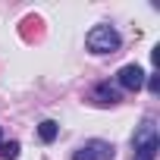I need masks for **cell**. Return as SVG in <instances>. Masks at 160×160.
Returning a JSON list of instances; mask_svg holds the SVG:
<instances>
[{
    "label": "cell",
    "instance_id": "6da1fadb",
    "mask_svg": "<svg viewBox=\"0 0 160 160\" xmlns=\"http://www.w3.org/2000/svg\"><path fill=\"white\" fill-rule=\"evenodd\" d=\"M132 148H135V157L132 160H157V151H160V135H157V122L148 116L135 135H132Z\"/></svg>",
    "mask_w": 160,
    "mask_h": 160
},
{
    "label": "cell",
    "instance_id": "7a4b0ae2",
    "mask_svg": "<svg viewBox=\"0 0 160 160\" xmlns=\"http://www.w3.org/2000/svg\"><path fill=\"white\" fill-rule=\"evenodd\" d=\"M85 47L98 57H107V53H116L122 47V38L113 25H94L88 35H85Z\"/></svg>",
    "mask_w": 160,
    "mask_h": 160
},
{
    "label": "cell",
    "instance_id": "3957f363",
    "mask_svg": "<svg viewBox=\"0 0 160 160\" xmlns=\"http://www.w3.org/2000/svg\"><path fill=\"white\" fill-rule=\"evenodd\" d=\"M113 157H116V148L101 138H91L72 151V160H113Z\"/></svg>",
    "mask_w": 160,
    "mask_h": 160
},
{
    "label": "cell",
    "instance_id": "277c9868",
    "mask_svg": "<svg viewBox=\"0 0 160 160\" xmlns=\"http://www.w3.org/2000/svg\"><path fill=\"white\" fill-rule=\"evenodd\" d=\"M144 69L138 66V63H129V66H122L119 69V75H116V82H119V88H126V91H141L144 88Z\"/></svg>",
    "mask_w": 160,
    "mask_h": 160
},
{
    "label": "cell",
    "instance_id": "5b68a950",
    "mask_svg": "<svg viewBox=\"0 0 160 160\" xmlns=\"http://www.w3.org/2000/svg\"><path fill=\"white\" fill-rule=\"evenodd\" d=\"M91 98H94L101 107H113V104H119V88H113L110 82H101V85H94Z\"/></svg>",
    "mask_w": 160,
    "mask_h": 160
},
{
    "label": "cell",
    "instance_id": "8992f818",
    "mask_svg": "<svg viewBox=\"0 0 160 160\" xmlns=\"http://www.w3.org/2000/svg\"><path fill=\"white\" fill-rule=\"evenodd\" d=\"M57 132H60V126H57L53 119H44V122L38 126V135H41V141H44V144H50V141L57 138Z\"/></svg>",
    "mask_w": 160,
    "mask_h": 160
},
{
    "label": "cell",
    "instance_id": "52a82bcc",
    "mask_svg": "<svg viewBox=\"0 0 160 160\" xmlns=\"http://www.w3.org/2000/svg\"><path fill=\"white\" fill-rule=\"evenodd\" d=\"M0 157L3 160H16L19 157V141H3L0 144Z\"/></svg>",
    "mask_w": 160,
    "mask_h": 160
},
{
    "label": "cell",
    "instance_id": "ba28073f",
    "mask_svg": "<svg viewBox=\"0 0 160 160\" xmlns=\"http://www.w3.org/2000/svg\"><path fill=\"white\" fill-rule=\"evenodd\" d=\"M144 82H148V88H151V91H154V94H157V91H160V82H157V75H148V78H144Z\"/></svg>",
    "mask_w": 160,
    "mask_h": 160
},
{
    "label": "cell",
    "instance_id": "9c48e42d",
    "mask_svg": "<svg viewBox=\"0 0 160 160\" xmlns=\"http://www.w3.org/2000/svg\"><path fill=\"white\" fill-rule=\"evenodd\" d=\"M0 144H3V132H0Z\"/></svg>",
    "mask_w": 160,
    "mask_h": 160
}]
</instances>
